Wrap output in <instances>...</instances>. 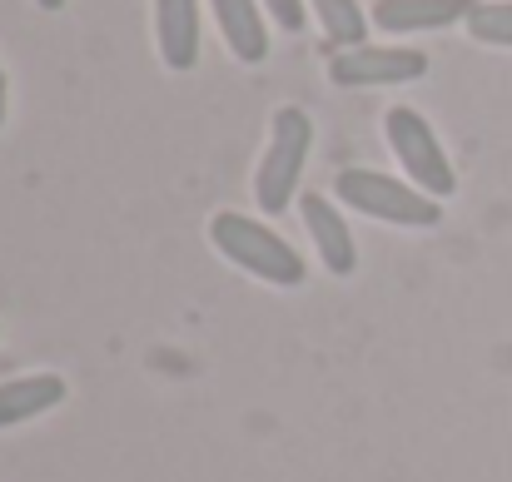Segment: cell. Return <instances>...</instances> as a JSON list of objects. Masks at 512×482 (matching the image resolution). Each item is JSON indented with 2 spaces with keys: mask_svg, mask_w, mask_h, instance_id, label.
Wrapping results in <instances>:
<instances>
[{
  "mask_svg": "<svg viewBox=\"0 0 512 482\" xmlns=\"http://www.w3.org/2000/svg\"><path fill=\"white\" fill-rule=\"evenodd\" d=\"M209 244H214L234 269H244V274H254V279H264V284H274V289H299V284L309 279L299 249H294L289 239H279L269 224H259V219L239 214V209H219V214L209 219Z\"/></svg>",
  "mask_w": 512,
  "mask_h": 482,
  "instance_id": "1",
  "label": "cell"
},
{
  "mask_svg": "<svg viewBox=\"0 0 512 482\" xmlns=\"http://www.w3.org/2000/svg\"><path fill=\"white\" fill-rule=\"evenodd\" d=\"M334 194L348 209H358L363 219H378V224H398V229H438L443 224V204L433 194H423L393 174H378V169H339Z\"/></svg>",
  "mask_w": 512,
  "mask_h": 482,
  "instance_id": "2",
  "label": "cell"
},
{
  "mask_svg": "<svg viewBox=\"0 0 512 482\" xmlns=\"http://www.w3.org/2000/svg\"><path fill=\"white\" fill-rule=\"evenodd\" d=\"M309 150H314V120L299 105H279L274 110V130H269V150H264L259 174H254V199H259L264 214H284L289 209V199L299 194Z\"/></svg>",
  "mask_w": 512,
  "mask_h": 482,
  "instance_id": "3",
  "label": "cell"
},
{
  "mask_svg": "<svg viewBox=\"0 0 512 482\" xmlns=\"http://www.w3.org/2000/svg\"><path fill=\"white\" fill-rule=\"evenodd\" d=\"M383 135H388V150L398 155V164L408 169V184L433 194L438 204L458 189V174L448 164V150L438 145V130L413 110V105H388L383 110Z\"/></svg>",
  "mask_w": 512,
  "mask_h": 482,
  "instance_id": "4",
  "label": "cell"
},
{
  "mask_svg": "<svg viewBox=\"0 0 512 482\" xmlns=\"http://www.w3.org/2000/svg\"><path fill=\"white\" fill-rule=\"evenodd\" d=\"M428 75V55L408 45H353L329 55V80L339 90H378V85H408Z\"/></svg>",
  "mask_w": 512,
  "mask_h": 482,
  "instance_id": "5",
  "label": "cell"
},
{
  "mask_svg": "<svg viewBox=\"0 0 512 482\" xmlns=\"http://www.w3.org/2000/svg\"><path fill=\"white\" fill-rule=\"evenodd\" d=\"M299 214H304V229L314 234V249H319L324 269L348 279V274L358 269V244H353L343 214L334 209V199H329V194H304V199H299Z\"/></svg>",
  "mask_w": 512,
  "mask_h": 482,
  "instance_id": "6",
  "label": "cell"
},
{
  "mask_svg": "<svg viewBox=\"0 0 512 482\" xmlns=\"http://www.w3.org/2000/svg\"><path fill=\"white\" fill-rule=\"evenodd\" d=\"M155 45L174 75L199 65V0H155Z\"/></svg>",
  "mask_w": 512,
  "mask_h": 482,
  "instance_id": "7",
  "label": "cell"
},
{
  "mask_svg": "<svg viewBox=\"0 0 512 482\" xmlns=\"http://www.w3.org/2000/svg\"><path fill=\"white\" fill-rule=\"evenodd\" d=\"M473 10L478 0H373V25L383 35H418V30H448Z\"/></svg>",
  "mask_w": 512,
  "mask_h": 482,
  "instance_id": "8",
  "label": "cell"
},
{
  "mask_svg": "<svg viewBox=\"0 0 512 482\" xmlns=\"http://www.w3.org/2000/svg\"><path fill=\"white\" fill-rule=\"evenodd\" d=\"M214 25L229 45V55L239 65H264L269 60V25H264V5L259 0H209Z\"/></svg>",
  "mask_w": 512,
  "mask_h": 482,
  "instance_id": "9",
  "label": "cell"
},
{
  "mask_svg": "<svg viewBox=\"0 0 512 482\" xmlns=\"http://www.w3.org/2000/svg\"><path fill=\"white\" fill-rule=\"evenodd\" d=\"M65 378L60 373H35V378H10V383H0V433L5 428H20V423H30V418H40V413H50V408H60L65 403Z\"/></svg>",
  "mask_w": 512,
  "mask_h": 482,
  "instance_id": "10",
  "label": "cell"
},
{
  "mask_svg": "<svg viewBox=\"0 0 512 482\" xmlns=\"http://www.w3.org/2000/svg\"><path fill=\"white\" fill-rule=\"evenodd\" d=\"M304 5L319 15V30H324L329 45H339V50L363 45V35H368V15H363L358 0H304Z\"/></svg>",
  "mask_w": 512,
  "mask_h": 482,
  "instance_id": "11",
  "label": "cell"
},
{
  "mask_svg": "<svg viewBox=\"0 0 512 482\" xmlns=\"http://www.w3.org/2000/svg\"><path fill=\"white\" fill-rule=\"evenodd\" d=\"M478 45H503L512 50V0H478V10L463 20Z\"/></svg>",
  "mask_w": 512,
  "mask_h": 482,
  "instance_id": "12",
  "label": "cell"
},
{
  "mask_svg": "<svg viewBox=\"0 0 512 482\" xmlns=\"http://www.w3.org/2000/svg\"><path fill=\"white\" fill-rule=\"evenodd\" d=\"M259 5H264V10L289 30V35H299V30H304V20H309V5H304V0H259Z\"/></svg>",
  "mask_w": 512,
  "mask_h": 482,
  "instance_id": "13",
  "label": "cell"
},
{
  "mask_svg": "<svg viewBox=\"0 0 512 482\" xmlns=\"http://www.w3.org/2000/svg\"><path fill=\"white\" fill-rule=\"evenodd\" d=\"M5 110H10V85H5V65H0V125H5Z\"/></svg>",
  "mask_w": 512,
  "mask_h": 482,
  "instance_id": "14",
  "label": "cell"
}]
</instances>
